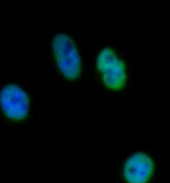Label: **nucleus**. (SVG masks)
<instances>
[{
	"label": "nucleus",
	"mask_w": 170,
	"mask_h": 183,
	"mask_svg": "<svg viewBox=\"0 0 170 183\" xmlns=\"http://www.w3.org/2000/svg\"><path fill=\"white\" fill-rule=\"evenodd\" d=\"M56 66L68 81L79 79L83 72V61L79 47L73 37L67 33H56L51 42Z\"/></svg>",
	"instance_id": "1"
},
{
	"label": "nucleus",
	"mask_w": 170,
	"mask_h": 183,
	"mask_svg": "<svg viewBox=\"0 0 170 183\" xmlns=\"http://www.w3.org/2000/svg\"><path fill=\"white\" fill-rule=\"evenodd\" d=\"M120 59L116 51L111 47H105L101 48L96 56V69L99 73H102L107 68Z\"/></svg>",
	"instance_id": "5"
},
{
	"label": "nucleus",
	"mask_w": 170,
	"mask_h": 183,
	"mask_svg": "<svg viewBox=\"0 0 170 183\" xmlns=\"http://www.w3.org/2000/svg\"><path fill=\"white\" fill-rule=\"evenodd\" d=\"M156 169L155 162L146 152L131 154L123 164L122 176L125 183H150Z\"/></svg>",
	"instance_id": "3"
},
{
	"label": "nucleus",
	"mask_w": 170,
	"mask_h": 183,
	"mask_svg": "<svg viewBox=\"0 0 170 183\" xmlns=\"http://www.w3.org/2000/svg\"><path fill=\"white\" fill-rule=\"evenodd\" d=\"M0 109L8 120L23 122L30 114L31 97L19 84L7 83L0 89Z\"/></svg>",
	"instance_id": "2"
},
{
	"label": "nucleus",
	"mask_w": 170,
	"mask_h": 183,
	"mask_svg": "<svg viewBox=\"0 0 170 183\" xmlns=\"http://www.w3.org/2000/svg\"><path fill=\"white\" fill-rule=\"evenodd\" d=\"M101 75V81L106 89L118 92L123 90L128 82L127 64L123 58L105 70Z\"/></svg>",
	"instance_id": "4"
}]
</instances>
